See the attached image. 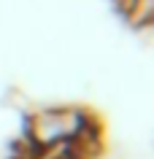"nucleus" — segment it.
<instances>
[{
  "mask_svg": "<svg viewBox=\"0 0 154 159\" xmlns=\"http://www.w3.org/2000/svg\"><path fill=\"white\" fill-rule=\"evenodd\" d=\"M78 116L76 113H65V111H46V113H38L30 124V140L38 146V148H46V146H54V143L65 140V138H73L78 132L76 124Z\"/></svg>",
  "mask_w": 154,
  "mask_h": 159,
  "instance_id": "1",
  "label": "nucleus"
}]
</instances>
